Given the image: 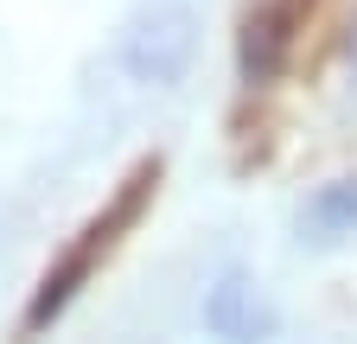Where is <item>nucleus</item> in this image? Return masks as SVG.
Masks as SVG:
<instances>
[{"label":"nucleus","mask_w":357,"mask_h":344,"mask_svg":"<svg viewBox=\"0 0 357 344\" xmlns=\"http://www.w3.org/2000/svg\"><path fill=\"white\" fill-rule=\"evenodd\" d=\"M198 58V13L185 0H153L121 32V70L147 90H172Z\"/></svg>","instance_id":"obj_1"},{"label":"nucleus","mask_w":357,"mask_h":344,"mask_svg":"<svg viewBox=\"0 0 357 344\" xmlns=\"http://www.w3.org/2000/svg\"><path fill=\"white\" fill-rule=\"evenodd\" d=\"M198 325L204 338L217 344H275L281 338V313H275V299L261 293V281L249 268H223L204 299H198Z\"/></svg>","instance_id":"obj_2"},{"label":"nucleus","mask_w":357,"mask_h":344,"mask_svg":"<svg viewBox=\"0 0 357 344\" xmlns=\"http://www.w3.org/2000/svg\"><path fill=\"white\" fill-rule=\"evenodd\" d=\"M147 179H153V172H141V179H134V185H128V191L109 204V217H96V224L83 230V242L64 255V268H52V274H45V287H38V299H32L26 325H45L52 313H64V299L77 293V281H83L89 268H96V255H109L115 230H128V224H134V210H141V198H147Z\"/></svg>","instance_id":"obj_3"},{"label":"nucleus","mask_w":357,"mask_h":344,"mask_svg":"<svg viewBox=\"0 0 357 344\" xmlns=\"http://www.w3.org/2000/svg\"><path fill=\"white\" fill-rule=\"evenodd\" d=\"M300 230L312 236V242H338V236H351L357 230V179H332V185H319L306 198V210H300Z\"/></svg>","instance_id":"obj_4"},{"label":"nucleus","mask_w":357,"mask_h":344,"mask_svg":"<svg viewBox=\"0 0 357 344\" xmlns=\"http://www.w3.org/2000/svg\"><path fill=\"white\" fill-rule=\"evenodd\" d=\"M281 45H287V32H281V13H275V7L249 13V26H243V77H249V83H261L268 70H275Z\"/></svg>","instance_id":"obj_5"},{"label":"nucleus","mask_w":357,"mask_h":344,"mask_svg":"<svg viewBox=\"0 0 357 344\" xmlns=\"http://www.w3.org/2000/svg\"><path fill=\"white\" fill-rule=\"evenodd\" d=\"M351 58H357V45H351Z\"/></svg>","instance_id":"obj_6"}]
</instances>
